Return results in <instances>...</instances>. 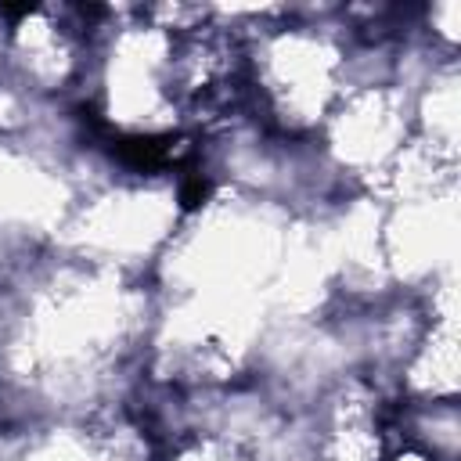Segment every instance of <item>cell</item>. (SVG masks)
<instances>
[{"label":"cell","mask_w":461,"mask_h":461,"mask_svg":"<svg viewBox=\"0 0 461 461\" xmlns=\"http://www.w3.org/2000/svg\"><path fill=\"white\" fill-rule=\"evenodd\" d=\"M155 317L148 277L47 249L4 281L0 425L83 421L126 403L144 375Z\"/></svg>","instance_id":"cell-1"},{"label":"cell","mask_w":461,"mask_h":461,"mask_svg":"<svg viewBox=\"0 0 461 461\" xmlns=\"http://www.w3.org/2000/svg\"><path fill=\"white\" fill-rule=\"evenodd\" d=\"M357 54L339 7H263L245 25L249 115L310 144L349 90Z\"/></svg>","instance_id":"cell-2"},{"label":"cell","mask_w":461,"mask_h":461,"mask_svg":"<svg viewBox=\"0 0 461 461\" xmlns=\"http://www.w3.org/2000/svg\"><path fill=\"white\" fill-rule=\"evenodd\" d=\"M187 209L191 202L173 169H133L101 158L83 166L79 191L50 249L130 277H151Z\"/></svg>","instance_id":"cell-3"},{"label":"cell","mask_w":461,"mask_h":461,"mask_svg":"<svg viewBox=\"0 0 461 461\" xmlns=\"http://www.w3.org/2000/svg\"><path fill=\"white\" fill-rule=\"evenodd\" d=\"M97 11L101 7L79 4L4 7L0 76L43 104L79 108L94 50Z\"/></svg>","instance_id":"cell-4"},{"label":"cell","mask_w":461,"mask_h":461,"mask_svg":"<svg viewBox=\"0 0 461 461\" xmlns=\"http://www.w3.org/2000/svg\"><path fill=\"white\" fill-rule=\"evenodd\" d=\"M393 393L371 375L331 382L306 407V461H389Z\"/></svg>","instance_id":"cell-5"},{"label":"cell","mask_w":461,"mask_h":461,"mask_svg":"<svg viewBox=\"0 0 461 461\" xmlns=\"http://www.w3.org/2000/svg\"><path fill=\"white\" fill-rule=\"evenodd\" d=\"M414 140L432 155L461 162V65L457 58L429 54L411 79Z\"/></svg>","instance_id":"cell-6"},{"label":"cell","mask_w":461,"mask_h":461,"mask_svg":"<svg viewBox=\"0 0 461 461\" xmlns=\"http://www.w3.org/2000/svg\"><path fill=\"white\" fill-rule=\"evenodd\" d=\"M393 432L400 443H411L439 461H461V400H393Z\"/></svg>","instance_id":"cell-7"},{"label":"cell","mask_w":461,"mask_h":461,"mask_svg":"<svg viewBox=\"0 0 461 461\" xmlns=\"http://www.w3.org/2000/svg\"><path fill=\"white\" fill-rule=\"evenodd\" d=\"M155 461H259V457L216 432H184L176 439H166Z\"/></svg>","instance_id":"cell-8"},{"label":"cell","mask_w":461,"mask_h":461,"mask_svg":"<svg viewBox=\"0 0 461 461\" xmlns=\"http://www.w3.org/2000/svg\"><path fill=\"white\" fill-rule=\"evenodd\" d=\"M389 461H439V457H432V454H425V450H418V447H411V443H393V454H389Z\"/></svg>","instance_id":"cell-9"},{"label":"cell","mask_w":461,"mask_h":461,"mask_svg":"<svg viewBox=\"0 0 461 461\" xmlns=\"http://www.w3.org/2000/svg\"><path fill=\"white\" fill-rule=\"evenodd\" d=\"M0 58H4V4H0Z\"/></svg>","instance_id":"cell-10"}]
</instances>
